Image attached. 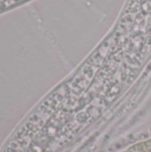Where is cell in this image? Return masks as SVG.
Masks as SVG:
<instances>
[{
	"label": "cell",
	"instance_id": "obj_1",
	"mask_svg": "<svg viewBox=\"0 0 151 152\" xmlns=\"http://www.w3.org/2000/svg\"><path fill=\"white\" fill-rule=\"evenodd\" d=\"M128 152H148L147 151V148H146V144L145 142H139L133 146H132L129 150Z\"/></svg>",
	"mask_w": 151,
	"mask_h": 152
},
{
	"label": "cell",
	"instance_id": "obj_2",
	"mask_svg": "<svg viewBox=\"0 0 151 152\" xmlns=\"http://www.w3.org/2000/svg\"><path fill=\"white\" fill-rule=\"evenodd\" d=\"M145 144H146V148H147V151L151 152V139L145 142Z\"/></svg>",
	"mask_w": 151,
	"mask_h": 152
}]
</instances>
